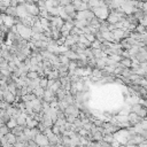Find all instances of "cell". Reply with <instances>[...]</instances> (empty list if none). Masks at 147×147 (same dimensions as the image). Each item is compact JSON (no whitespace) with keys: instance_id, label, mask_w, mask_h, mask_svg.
I'll return each mask as SVG.
<instances>
[{"instance_id":"cell-5","label":"cell","mask_w":147,"mask_h":147,"mask_svg":"<svg viewBox=\"0 0 147 147\" xmlns=\"http://www.w3.org/2000/svg\"><path fill=\"white\" fill-rule=\"evenodd\" d=\"M142 9H144V11H145V13H147V1H146V2H144V5H142Z\"/></svg>"},{"instance_id":"cell-3","label":"cell","mask_w":147,"mask_h":147,"mask_svg":"<svg viewBox=\"0 0 147 147\" xmlns=\"http://www.w3.org/2000/svg\"><path fill=\"white\" fill-rule=\"evenodd\" d=\"M11 93H13V92H10V93H9V92H7V94H6V99H7V101H8V102H11V101L14 100V96H13V94H11Z\"/></svg>"},{"instance_id":"cell-2","label":"cell","mask_w":147,"mask_h":147,"mask_svg":"<svg viewBox=\"0 0 147 147\" xmlns=\"http://www.w3.org/2000/svg\"><path fill=\"white\" fill-rule=\"evenodd\" d=\"M2 21H3V23L7 25V26H10V25H13L14 24V18H13V16H9V15H2Z\"/></svg>"},{"instance_id":"cell-1","label":"cell","mask_w":147,"mask_h":147,"mask_svg":"<svg viewBox=\"0 0 147 147\" xmlns=\"http://www.w3.org/2000/svg\"><path fill=\"white\" fill-rule=\"evenodd\" d=\"M92 10H93L94 15H96L100 20H102V18H105V17L109 16V15H108V9H107V6H106V5H105V6L96 7V8H93Z\"/></svg>"},{"instance_id":"cell-4","label":"cell","mask_w":147,"mask_h":147,"mask_svg":"<svg viewBox=\"0 0 147 147\" xmlns=\"http://www.w3.org/2000/svg\"><path fill=\"white\" fill-rule=\"evenodd\" d=\"M122 63H124V65H129V67H130V64H131V61H130V60H124Z\"/></svg>"}]
</instances>
